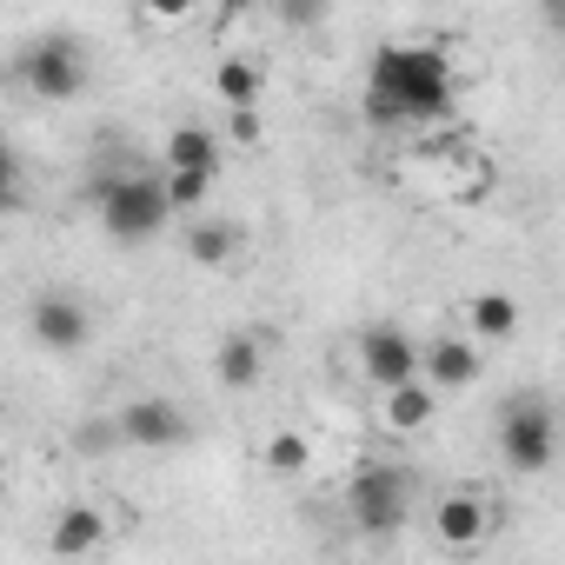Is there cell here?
Masks as SVG:
<instances>
[{"instance_id": "24", "label": "cell", "mask_w": 565, "mask_h": 565, "mask_svg": "<svg viewBox=\"0 0 565 565\" xmlns=\"http://www.w3.org/2000/svg\"><path fill=\"white\" fill-rule=\"evenodd\" d=\"M253 0H220V21H233V14H246Z\"/></svg>"}, {"instance_id": "17", "label": "cell", "mask_w": 565, "mask_h": 565, "mask_svg": "<svg viewBox=\"0 0 565 565\" xmlns=\"http://www.w3.org/2000/svg\"><path fill=\"white\" fill-rule=\"evenodd\" d=\"M472 333L479 340H512L519 333V300L512 294H479L472 300Z\"/></svg>"}, {"instance_id": "12", "label": "cell", "mask_w": 565, "mask_h": 565, "mask_svg": "<svg viewBox=\"0 0 565 565\" xmlns=\"http://www.w3.org/2000/svg\"><path fill=\"white\" fill-rule=\"evenodd\" d=\"M100 545H107V519H100L94 505H67V512L54 519V532H47V552H61V558L100 552Z\"/></svg>"}, {"instance_id": "26", "label": "cell", "mask_w": 565, "mask_h": 565, "mask_svg": "<svg viewBox=\"0 0 565 565\" xmlns=\"http://www.w3.org/2000/svg\"><path fill=\"white\" fill-rule=\"evenodd\" d=\"M8 87H14V67H8V61H0V94H8Z\"/></svg>"}, {"instance_id": "8", "label": "cell", "mask_w": 565, "mask_h": 565, "mask_svg": "<svg viewBox=\"0 0 565 565\" xmlns=\"http://www.w3.org/2000/svg\"><path fill=\"white\" fill-rule=\"evenodd\" d=\"M353 353H360V373H366L373 386H399V380L419 373V340H413L406 327H366Z\"/></svg>"}, {"instance_id": "13", "label": "cell", "mask_w": 565, "mask_h": 565, "mask_svg": "<svg viewBox=\"0 0 565 565\" xmlns=\"http://www.w3.org/2000/svg\"><path fill=\"white\" fill-rule=\"evenodd\" d=\"M259 340L253 333H226L220 340V353H213V380L226 386V393H246V386H259Z\"/></svg>"}, {"instance_id": "2", "label": "cell", "mask_w": 565, "mask_h": 565, "mask_svg": "<svg viewBox=\"0 0 565 565\" xmlns=\"http://www.w3.org/2000/svg\"><path fill=\"white\" fill-rule=\"evenodd\" d=\"M87 206L100 213L107 239H120V246H147V239H160L167 220H173L167 186H160L153 173H94V180H87Z\"/></svg>"}, {"instance_id": "4", "label": "cell", "mask_w": 565, "mask_h": 565, "mask_svg": "<svg viewBox=\"0 0 565 565\" xmlns=\"http://www.w3.org/2000/svg\"><path fill=\"white\" fill-rule=\"evenodd\" d=\"M14 81L34 87L41 100H74L87 87V47L74 34H41L21 61H14Z\"/></svg>"}, {"instance_id": "3", "label": "cell", "mask_w": 565, "mask_h": 565, "mask_svg": "<svg viewBox=\"0 0 565 565\" xmlns=\"http://www.w3.org/2000/svg\"><path fill=\"white\" fill-rule=\"evenodd\" d=\"M347 512L366 539H393L419 512V472L413 466H360L347 486Z\"/></svg>"}, {"instance_id": "10", "label": "cell", "mask_w": 565, "mask_h": 565, "mask_svg": "<svg viewBox=\"0 0 565 565\" xmlns=\"http://www.w3.org/2000/svg\"><path fill=\"white\" fill-rule=\"evenodd\" d=\"M419 380L433 393H466L479 380V347L472 340H433V347H419Z\"/></svg>"}, {"instance_id": "16", "label": "cell", "mask_w": 565, "mask_h": 565, "mask_svg": "<svg viewBox=\"0 0 565 565\" xmlns=\"http://www.w3.org/2000/svg\"><path fill=\"white\" fill-rule=\"evenodd\" d=\"M167 167H200V173H220V140L206 127H173L167 134Z\"/></svg>"}, {"instance_id": "23", "label": "cell", "mask_w": 565, "mask_h": 565, "mask_svg": "<svg viewBox=\"0 0 565 565\" xmlns=\"http://www.w3.org/2000/svg\"><path fill=\"white\" fill-rule=\"evenodd\" d=\"M200 8V0H140V14H153V21H186Z\"/></svg>"}, {"instance_id": "20", "label": "cell", "mask_w": 565, "mask_h": 565, "mask_svg": "<svg viewBox=\"0 0 565 565\" xmlns=\"http://www.w3.org/2000/svg\"><path fill=\"white\" fill-rule=\"evenodd\" d=\"M8 206H21V153L0 140V213Z\"/></svg>"}, {"instance_id": "7", "label": "cell", "mask_w": 565, "mask_h": 565, "mask_svg": "<svg viewBox=\"0 0 565 565\" xmlns=\"http://www.w3.org/2000/svg\"><path fill=\"white\" fill-rule=\"evenodd\" d=\"M28 333L47 347V353H81L94 340V313L74 300V294H41L28 307Z\"/></svg>"}, {"instance_id": "5", "label": "cell", "mask_w": 565, "mask_h": 565, "mask_svg": "<svg viewBox=\"0 0 565 565\" xmlns=\"http://www.w3.org/2000/svg\"><path fill=\"white\" fill-rule=\"evenodd\" d=\"M499 452L512 459V472L539 479V472L558 459V426H552V413H545L539 399H512V406L499 413Z\"/></svg>"}, {"instance_id": "1", "label": "cell", "mask_w": 565, "mask_h": 565, "mask_svg": "<svg viewBox=\"0 0 565 565\" xmlns=\"http://www.w3.org/2000/svg\"><path fill=\"white\" fill-rule=\"evenodd\" d=\"M459 100V74L433 41H386L366 61V120L380 127H426L446 120Z\"/></svg>"}, {"instance_id": "6", "label": "cell", "mask_w": 565, "mask_h": 565, "mask_svg": "<svg viewBox=\"0 0 565 565\" xmlns=\"http://www.w3.org/2000/svg\"><path fill=\"white\" fill-rule=\"evenodd\" d=\"M114 426H120V446H140V452H173V446H186V439H193L186 406H180V399H167V393L127 399V406L114 413Z\"/></svg>"}, {"instance_id": "22", "label": "cell", "mask_w": 565, "mask_h": 565, "mask_svg": "<svg viewBox=\"0 0 565 565\" xmlns=\"http://www.w3.org/2000/svg\"><path fill=\"white\" fill-rule=\"evenodd\" d=\"M279 14H287L294 28H320L327 21V0H279Z\"/></svg>"}, {"instance_id": "18", "label": "cell", "mask_w": 565, "mask_h": 565, "mask_svg": "<svg viewBox=\"0 0 565 565\" xmlns=\"http://www.w3.org/2000/svg\"><path fill=\"white\" fill-rule=\"evenodd\" d=\"M160 186H167V206H173V213H193V206L206 200L213 173H200V167H167V173H160Z\"/></svg>"}, {"instance_id": "21", "label": "cell", "mask_w": 565, "mask_h": 565, "mask_svg": "<svg viewBox=\"0 0 565 565\" xmlns=\"http://www.w3.org/2000/svg\"><path fill=\"white\" fill-rule=\"evenodd\" d=\"M259 134H266V127H259V114H253V107H233V114H226V140L259 147Z\"/></svg>"}, {"instance_id": "14", "label": "cell", "mask_w": 565, "mask_h": 565, "mask_svg": "<svg viewBox=\"0 0 565 565\" xmlns=\"http://www.w3.org/2000/svg\"><path fill=\"white\" fill-rule=\"evenodd\" d=\"M239 253V226L226 220H186V259L193 266H226Z\"/></svg>"}, {"instance_id": "19", "label": "cell", "mask_w": 565, "mask_h": 565, "mask_svg": "<svg viewBox=\"0 0 565 565\" xmlns=\"http://www.w3.org/2000/svg\"><path fill=\"white\" fill-rule=\"evenodd\" d=\"M307 459H313V446H307L300 433H273V439H266V466H273L279 479H294V472H307Z\"/></svg>"}, {"instance_id": "9", "label": "cell", "mask_w": 565, "mask_h": 565, "mask_svg": "<svg viewBox=\"0 0 565 565\" xmlns=\"http://www.w3.org/2000/svg\"><path fill=\"white\" fill-rule=\"evenodd\" d=\"M433 532H439L446 552H479L486 532H492V505H486L479 492H446V499L433 505Z\"/></svg>"}, {"instance_id": "11", "label": "cell", "mask_w": 565, "mask_h": 565, "mask_svg": "<svg viewBox=\"0 0 565 565\" xmlns=\"http://www.w3.org/2000/svg\"><path fill=\"white\" fill-rule=\"evenodd\" d=\"M380 393H386V406H380V413H386V426H393V433H419V426L439 413V393H433L419 373H413V380H399V386H380Z\"/></svg>"}, {"instance_id": "15", "label": "cell", "mask_w": 565, "mask_h": 565, "mask_svg": "<svg viewBox=\"0 0 565 565\" xmlns=\"http://www.w3.org/2000/svg\"><path fill=\"white\" fill-rule=\"evenodd\" d=\"M259 87H266L259 61H239V54H226V61L213 67V94H220L226 107H253V100H259Z\"/></svg>"}, {"instance_id": "25", "label": "cell", "mask_w": 565, "mask_h": 565, "mask_svg": "<svg viewBox=\"0 0 565 565\" xmlns=\"http://www.w3.org/2000/svg\"><path fill=\"white\" fill-rule=\"evenodd\" d=\"M545 21H552V28L565 21V0H545Z\"/></svg>"}]
</instances>
